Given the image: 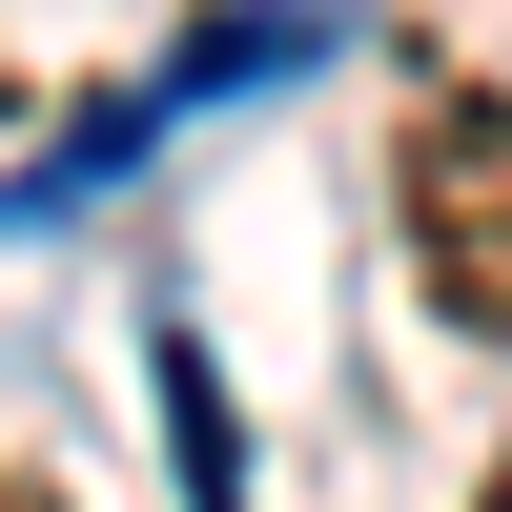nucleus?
<instances>
[{"mask_svg":"<svg viewBox=\"0 0 512 512\" xmlns=\"http://www.w3.org/2000/svg\"><path fill=\"white\" fill-rule=\"evenodd\" d=\"M390 246L472 349H512V82H431L390 144Z\"/></svg>","mask_w":512,"mask_h":512,"instance_id":"f257e3e1","label":"nucleus"},{"mask_svg":"<svg viewBox=\"0 0 512 512\" xmlns=\"http://www.w3.org/2000/svg\"><path fill=\"white\" fill-rule=\"evenodd\" d=\"M472 512H512V451H492V492H472Z\"/></svg>","mask_w":512,"mask_h":512,"instance_id":"f03ea898","label":"nucleus"},{"mask_svg":"<svg viewBox=\"0 0 512 512\" xmlns=\"http://www.w3.org/2000/svg\"><path fill=\"white\" fill-rule=\"evenodd\" d=\"M0 512H62V492H0Z\"/></svg>","mask_w":512,"mask_h":512,"instance_id":"7ed1b4c3","label":"nucleus"}]
</instances>
